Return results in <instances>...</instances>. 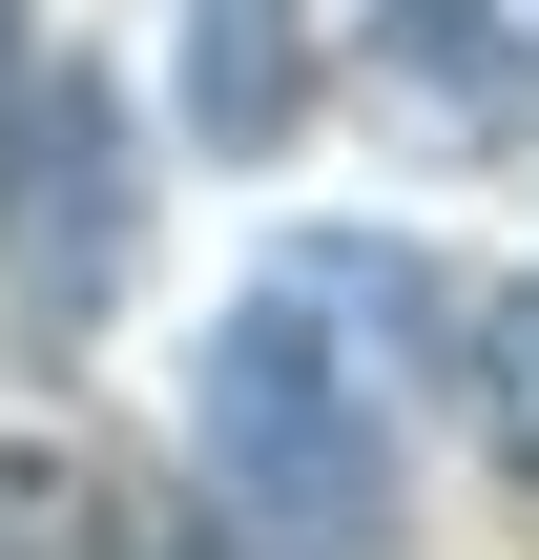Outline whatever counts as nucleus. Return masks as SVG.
Wrapping results in <instances>:
<instances>
[{
    "label": "nucleus",
    "instance_id": "obj_3",
    "mask_svg": "<svg viewBox=\"0 0 539 560\" xmlns=\"http://www.w3.org/2000/svg\"><path fill=\"white\" fill-rule=\"evenodd\" d=\"M312 125V21L291 0H187V145L208 166H270Z\"/></svg>",
    "mask_w": 539,
    "mask_h": 560
},
{
    "label": "nucleus",
    "instance_id": "obj_1",
    "mask_svg": "<svg viewBox=\"0 0 539 560\" xmlns=\"http://www.w3.org/2000/svg\"><path fill=\"white\" fill-rule=\"evenodd\" d=\"M187 457L249 560H395V395L332 353V291H249L187 353Z\"/></svg>",
    "mask_w": 539,
    "mask_h": 560
},
{
    "label": "nucleus",
    "instance_id": "obj_7",
    "mask_svg": "<svg viewBox=\"0 0 539 560\" xmlns=\"http://www.w3.org/2000/svg\"><path fill=\"white\" fill-rule=\"evenodd\" d=\"M0 42H21V0H0Z\"/></svg>",
    "mask_w": 539,
    "mask_h": 560
},
{
    "label": "nucleus",
    "instance_id": "obj_4",
    "mask_svg": "<svg viewBox=\"0 0 539 560\" xmlns=\"http://www.w3.org/2000/svg\"><path fill=\"white\" fill-rule=\"evenodd\" d=\"M0 560H125L104 457H62V436H0Z\"/></svg>",
    "mask_w": 539,
    "mask_h": 560
},
{
    "label": "nucleus",
    "instance_id": "obj_6",
    "mask_svg": "<svg viewBox=\"0 0 539 560\" xmlns=\"http://www.w3.org/2000/svg\"><path fill=\"white\" fill-rule=\"evenodd\" d=\"M21 104H42V42H0V187H21Z\"/></svg>",
    "mask_w": 539,
    "mask_h": 560
},
{
    "label": "nucleus",
    "instance_id": "obj_5",
    "mask_svg": "<svg viewBox=\"0 0 539 560\" xmlns=\"http://www.w3.org/2000/svg\"><path fill=\"white\" fill-rule=\"evenodd\" d=\"M478 436L539 478V270H519V291H478Z\"/></svg>",
    "mask_w": 539,
    "mask_h": 560
},
{
    "label": "nucleus",
    "instance_id": "obj_2",
    "mask_svg": "<svg viewBox=\"0 0 539 560\" xmlns=\"http://www.w3.org/2000/svg\"><path fill=\"white\" fill-rule=\"evenodd\" d=\"M125 249H145V145H125L104 83L42 62V104H21V187H0V270H21L42 332H83V312L125 291Z\"/></svg>",
    "mask_w": 539,
    "mask_h": 560
}]
</instances>
